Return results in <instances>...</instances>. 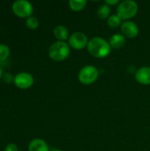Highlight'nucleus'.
Here are the masks:
<instances>
[{
  "mask_svg": "<svg viewBox=\"0 0 150 151\" xmlns=\"http://www.w3.org/2000/svg\"><path fill=\"white\" fill-rule=\"evenodd\" d=\"M88 50L96 58H104L109 56L111 50L110 42L101 37H94L88 41Z\"/></svg>",
  "mask_w": 150,
  "mask_h": 151,
  "instance_id": "f257e3e1",
  "label": "nucleus"
},
{
  "mask_svg": "<svg viewBox=\"0 0 150 151\" xmlns=\"http://www.w3.org/2000/svg\"><path fill=\"white\" fill-rule=\"evenodd\" d=\"M70 46L65 42L57 41L52 43L49 49V56L52 60L63 61L70 55Z\"/></svg>",
  "mask_w": 150,
  "mask_h": 151,
  "instance_id": "f03ea898",
  "label": "nucleus"
},
{
  "mask_svg": "<svg viewBox=\"0 0 150 151\" xmlns=\"http://www.w3.org/2000/svg\"><path fill=\"white\" fill-rule=\"evenodd\" d=\"M138 12V4L134 1L126 0L121 2L117 9V15L121 19H129Z\"/></svg>",
  "mask_w": 150,
  "mask_h": 151,
  "instance_id": "7ed1b4c3",
  "label": "nucleus"
},
{
  "mask_svg": "<svg viewBox=\"0 0 150 151\" xmlns=\"http://www.w3.org/2000/svg\"><path fill=\"white\" fill-rule=\"evenodd\" d=\"M99 76V71L93 65L84 66L79 73L78 79L80 83L84 85H90L94 83Z\"/></svg>",
  "mask_w": 150,
  "mask_h": 151,
  "instance_id": "20e7f679",
  "label": "nucleus"
},
{
  "mask_svg": "<svg viewBox=\"0 0 150 151\" xmlns=\"http://www.w3.org/2000/svg\"><path fill=\"white\" fill-rule=\"evenodd\" d=\"M12 11L18 17L28 18L32 16L34 8L32 4L27 0H16L12 4Z\"/></svg>",
  "mask_w": 150,
  "mask_h": 151,
  "instance_id": "39448f33",
  "label": "nucleus"
},
{
  "mask_svg": "<svg viewBox=\"0 0 150 151\" xmlns=\"http://www.w3.org/2000/svg\"><path fill=\"white\" fill-rule=\"evenodd\" d=\"M87 35L82 32H75L69 38V46L74 50H82L88 46Z\"/></svg>",
  "mask_w": 150,
  "mask_h": 151,
  "instance_id": "423d86ee",
  "label": "nucleus"
},
{
  "mask_svg": "<svg viewBox=\"0 0 150 151\" xmlns=\"http://www.w3.org/2000/svg\"><path fill=\"white\" fill-rule=\"evenodd\" d=\"M13 81L16 87L22 88V89H26V88H30L34 84V80L33 75L30 74L29 73L22 72V73H19L18 74L14 76Z\"/></svg>",
  "mask_w": 150,
  "mask_h": 151,
  "instance_id": "0eeeda50",
  "label": "nucleus"
},
{
  "mask_svg": "<svg viewBox=\"0 0 150 151\" xmlns=\"http://www.w3.org/2000/svg\"><path fill=\"white\" fill-rule=\"evenodd\" d=\"M121 32L125 37L127 38H134L139 34L138 26L133 21H125L121 25Z\"/></svg>",
  "mask_w": 150,
  "mask_h": 151,
  "instance_id": "6e6552de",
  "label": "nucleus"
},
{
  "mask_svg": "<svg viewBox=\"0 0 150 151\" xmlns=\"http://www.w3.org/2000/svg\"><path fill=\"white\" fill-rule=\"evenodd\" d=\"M136 81L142 85L150 84V67L144 66L140 68L135 73Z\"/></svg>",
  "mask_w": 150,
  "mask_h": 151,
  "instance_id": "1a4fd4ad",
  "label": "nucleus"
},
{
  "mask_svg": "<svg viewBox=\"0 0 150 151\" xmlns=\"http://www.w3.org/2000/svg\"><path fill=\"white\" fill-rule=\"evenodd\" d=\"M28 151H50V149L44 140L36 138L30 142Z\"/></svg>",
  "mask_w": 150,
  "mask_h": 151,
  "instance_id": "9d476101",
  "label": "nucleus"
},
{
  "mask_svg": "<svg viewBox=\"0 0 150 151\" xmlns=\"http://www.w3.org/2000/svg\"><path fill=\"white\" fill-rule=\"evenodd\" d=\"M126 44V37L121 34H115L110 39V45L115 50H118L124 47Z\"/></svg>",
  "mask_w": 150,
  "mask_h": 151,
  "instance_id": "9b49d317",
  "label": "nucleus"
},
{
  "mask_svg": "<svg viewBox=\"0 0 150 151\" xmlns=\"http://www.w3.org/2000/svg\"><path fill=\"white\" fill-rule=\"evenodd\" d=\"M53 34H54V36L60 42H65V40L67 39V37L69 35V32H68L67 28L62 25H58V26L55 27V28L53 30Z\"/></svg>",
  "mask_w": 150,
  "mask_h": 151,
  "instance_id": "f8f14e48",
  "label": "nucleus"
},
{
  "mask_svg": "<svg viewBox=\"0 0 150 151\" xmlns=\"http://www.w3.org/2000/svg\"><path fill=\"white\" fill-rule=\"evenodd\" d=\"M86 5H87L86 0H70L69 1V7L74 12H79V11L83 10Z\"/></svg>",
  "mask_w": 150,
  "mask_h": 151,
  "instance_id": "ddd939ff",
  "label": "nucleus"
},
{
  "mask_svg": "<svg viewBox=\"0 0 150 151\" xmlns=\"http://www.w3.org/2000/svg\"><path fill=\"white\" fill-rule=\"evenodd\" d=\"M111 6L107 5L106 4L101 5L99 7V9L97 10V15L100 19H107L110 17V14H111Z\"/></svg>",
  "mask_w": 150,
  "mask_h": 151,
  "instance_id": "4468645a",
  "label": "nucleus"
},
{
  "mask_svg": "<svg viewBox=\"0 0 150 151\" xmlns=\"http://www.w3.org/2000/svg\"><path fill=\"white\" fill-rule=\"evenodd\" d=\"M107 24H108V26H109L110 27H111V28H116V27H118L120 26V24H121V19H120L117 14L111 15V16H110L109 19H108Z\"/></svg>",
  "mask_w": 150,
  "mask_h": 151,
  "instance_id": "2eb2a0df",
  "label": "nucleus"
},
{
  "mask_svg": "<svg viewBox=\"0 0 150 151\" xmlns=\"http://www.w3.org/2000/svg\"><path fill=\"white\" fill-rule=\"evenodd\" d=\"M26 25L29 29H36L39 26V20L36 17L34 16H30L26 20Z\"/></svg>",
  "mask_w": 150,
  "mask_h": 151,
  "instance_id": "dca6fc26",
  "label": "nucleus"
},
{
  "mask_svg": "<svg viewBox=\"0 0 150 151\" xmlns=\"http://www.w3.org/2000/svg\"><path fill=\"white\" fill-rule=\"evenodd\" d=\"M10 55V48L6 44H0V62L7 59Z\"/></svg>",
  "mask_w": 150,
  "mask_h": 151,
  "instance_id": "f3484780",
  "label": "nucleus"
},
{
  "mask_svg": "<svg viewBox=\"0 0 150 151\" xmlns=\"http://www.w3.org/2000/svg\"><path fill=\"white\" fill-rule=\"evenodd\" d=\"M2 78L5 83H11L12 81H14V76L11 73H5L4 74H3Z\"/></svg>",
  "mask_w": 150,
  "mask_h": 151,
  "instance_id": "a211bd4d",
  "label": "nucleus"
},
{
  "mask_svg": "<svg viewBox=\"0 0 150 151\" xmlns=\"http://www.w3.org/2000/svg\"><path fill=\"white\" fill-rule=\"evenodd\" d=\"M4 151H19L18 147L14 143H8L4 148Z\"/></svg>",
  "mask_w": 150,
  "mask_h": 151,
  "instance_id": "6ab92c4d",
  "label": "nucleus"
},
{
  "mask_svg": "<svg viewBox=\"0 0 150 151\" xmlns=\"http://www.w3.org/2000/svg\"><path fill=\"white\" fill-rule=\"evenodd\" d=\"M105 4L109 6H111V5H115L117 4H120L118 0H105Z\"/></svg>",
  "mask_w": 150,
  "mask_h": 151,
  "instance_id": "aec40b11",
  "label": "nucleus"
},
{
  "mask_svg": "<svg viewBox=\"0 0 150 151\" xmlns=\"http://www.w3.org/2000/svg\"><path fill=\"white\" fill-rule=\"evenodd\" d=\"M2 77H3V70H2V68H1V66H0V80H1Z\"/></svg>",
  "mask_w": 150,
  "mask_h": 151,
  "instance_id": "412c9836",
  "label": "nucleus"
},
{
  "mask_svg": "<svg viewBox=\"0 0 150 151\" xmlns=\"http://www.w3.org/2000/svg\"><path fill=\"white\" fill-rule=\"evenodd\" d=\"M50 151H63V150H58V149H53V150H51Z\"/></svg>",
  "mask_w": 150,
  "mask_h": 151,
  "instance_id": "4be33fe9",
  "label": "nucleus"
}]
</instances>
